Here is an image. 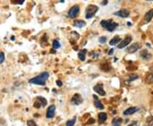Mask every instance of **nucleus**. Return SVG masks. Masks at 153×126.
I'll return each instance as SVG.
<instances>
[{"label": "nucleus", "mask_w": 153, "mask_h": 126, "mask_svg": "<svg viewBox=\"0 0 153 126\" xmlns=\"http://www.w3.org/2000/svg\"><path fill=\"white\" fill-rule=\"evenodd\" d=\"M113 51H114V50H113V49H110L109 52H108V54H109V55H112V54H113Z\"/></svg>", "instance_id": "nucleus-32"}, {"label": "nucleus", "mask_w": 153, "mask_h": 126, "mask_svg": "<svg viewBox=\"0 0 153 126\" xmlns=\"http://www.w3.org/2000/svg\"><path fill=\"white\" fill-rule=\"evenodd\" d=\"M49 72H42L41 74H39L38 76L31 79L29 80V83L33 84H38V85H44L45 82L49 79Z\"/></svg>", "instance_id": "nucleus-1"}, {"label": "nucleus", "mask_w": 153, "mask_h": 126, "mask_svg": "<svg viewBox=\"0 0 153 126\" xmlns=\"http://www.w3.org/2000/svg\"><path fill=\"white\" fill-rule=\"evenodd\" d=\"M15 3H19V4H22L24 3V1H18V2H14Z\"/></svg>", "instance_id": "nucleus-31"}, {"label": "nucleus", "mask_w": 153, "mask_h": 126, "mask_svg": "<svg viewBox=\"0 0 153 126\" xmlns=\"http://www.w3.org/2000/svg\"><path fill=\"white\" fill-rule=\"evenodd\" d=\"M99 8L96 5H94V4H91V5H88L85 10V17L87 19H90L92 17L95 16V13L98 11Z\"/></svg>", "instance_id": "nucleus-3"}, {"label": "nucleus", "mask_w": 153, "mask_h": 126, "mask_svg": "<svg viewBox=\"0 0 153 126\" xmlns=\"http://www.w3.org/2000/svg\"><path fill=\"white\" fill-rule=\"evenodd\" d=\"M94 90L96 92L98 95H101V96L106 95V91L104 90V85H103V84H101V83L97 84L96 85H95V87H94Z\"/></svg>", "instance_id": "nucleus-4"}, {"label": "nucleus", "mask_w": 153, "mask_h": 126, "mask_svg": "<svg viewBox=\"0 0 153 126\" xmlns=\"http://www.w3.org/2000/svg\"><path fill=\"white\" fill-rule=\"evenodd\" d=\"M152 17H153V9H152V10H150L149 11L145 13L144 19H145V21L146 22H151V20L152 19Z\"/></svg>", "instance_id": "nucleus-14"}, {"label": "nucleus", "mask_w": 153, "mask_h": 126, "mask_svg": "<svg viewBox=\"0 0 153 126\" xmlns=\"http://www.w3.org/2000/svg\"><path fill=\"white\" fill-rule=\"evenodd\" d=\"M140 56H141V57H142L143 59H145V60H149L150 58L152 57V55H151L146 49H145V50H142V51H141Z\"/></svg>", "instance_id": "nucleus-18"}, {"label": "nucleus", "mask_w": 153, "mask_h": 126, "mask_svg": "<svg viewBox=\"0 0 153 126\" xmlns=\"http://www.w3.org/2000/svg\"><path fill=\"white\" fill-rule=\"evenodd\" d=\"M78 13H79V6L74 5L73 7H72L70 9V10L68 12V15L70 18H75Z\"/></svg>", "instance_id": "nucleus-5"}, {"label": "nucleus", "mask_w": 153, "mask_h": 126, "mask_svg": "<svg viewBox=\"0 0 153 126\" xmlns=\"http://www.w3.org/2000/svg\"><path fill=\"white\" fill-rule=\"evenodd\" d=\"M107 3V1H106V2H102V4L104 5V4H106Z\"/></svg>", "instance_id": "nucleus-33"}, {"label": "nucleus", "mask_w": 153, "mask_h": 126, "mask_svg": "<svg viewBox=\"0 0 153 126\" xmlns=\"http://www.w3.org/2000/svg\"><path fill=\"white\" fill-rule=\"evenodd\" d=\"M95 106L97 108H99V109H103V108H104V105L101 103L99 100H95Z\"/></svg>", "instance_id": "nucleus-21"}, {"label": "nucleus", "mask_w": 153, "mask_h": 126, "mask_svg": "<svg viewBox=\"0 0 153 126\" xmlns=\"http://www.w3.org/2000/svg\"><path fill=\"white\" fill-rule=\"evenodd\" d=\"M138 111V107H129L127 110H125L123 112V114L124 115H131L134 114V113H136Z\"/></svg>", "instance_id": "nucleus-12"}, {"label": "nucleus", "mask_w": 153, "mask_h": 126, "mask_svg": "<svg viewBox=\"0 0 153 126\" xmlns=\"http://www.w3.org/2000/svg\"><path fill=\"white\" fill-rule=\"evenodd\" d=\"M107 119V114L106 113H99L98 114V120L99 124H103Z\"/></svg>", "instance_id": "nucleus-13"}, {"label": "nucleus", "mask_w": 153, "mask_h": 126, "mask_svg": "<svg viewBox=\"0 0 153 126\" xmlns=\"http://www.w3.org/2000/svg\"><path fill=\"white\" fill-rule=\"evenodd\" d=\"M146 122H147V124H148L149 125L153 126V117H149V118H147Z\"/></svg>", "instance_id": "nucleus-25"}, {"label": "nucleus", "mask_w": 153, "mask_h": 126, "mask_svg": "<svg viewBox=\"0 0 153 126\" xmlns=\"http://www.w3.org/2000/svg\"><path fill=\"white\" fill-rule=\"evenodd\" d=\"M122 118H113L112 120V125L113 126H121V124H122Z\"/></svg>", "instance_id": "nucleus-19"}, {"label": "nucleus", "mask_w": 153, "mask_h": 126, "mask_svg": "<svg viewBox=\"0 0 153 126\" xmlns=\"http://www.w3.org/2000/svg\"><path fill=\"white\" fill-rule=\"evenodd\" d=\"M73 25L75 26H76V27H78V28H81V27H83V26H86V22L82 21V20H76V21L74 22Z\"/></svg>", "instance_id": "nucleus-16"}, {"label": "nucleus", "mask_w": 153, "mask_h": 126, "mask_svg": "<svg viewBox=\"0 0 153 126\" xmlns=\"http://www.w3.org/2000/svg\"><path fill=\"white\" fill-rule=\"evenodd\" d=\"M114 15H117V16L122 17V18H126V17H128L129 15V10H127V9H122L120 10H118V11L115 12Z\"/></svg>", "instance_id": "nucleus-7"}, {"label": "nucleus", "mask_w": 153, "mask_h": 126, "mask_svg": "<svg viewBox=\"0 0 153 126\" xmlns=\"http://www.w3.org/2000/svg\"><path fill=\"white\" fill-rule=\"evenodd\" d=\"M76 117H74L72 119L68 120V121L66 122V126H73L74 125H75V123H76Z\"/></svg>", "instance_id": "nucleus-20"}, {"label": "nucleus", "mask_w": 153, "mask_h": 126, "mask_svg": "<svg viewBox=\"0 0 153 126\" xmlns=\"http://www.w3.org/2000/svg\"><path fill=\"white\" fill-rule=\"evenodd\" d=\"M131 41L132 37L131 36H129V35H128L122 42H120V44L118 45V49H123V48H125L128 45H129V43H130Z\"/></svg>", "instance_id": "nucleus-6"}, {"label": "nucleus", "mask_w": 153, "mask_h": 126, "mask_svg": "<svg viewBox=\"0 0 153 126\" xmlns=\"http://www.w3.org/2000/svg\"><path fill=\"white\" fill-rule=\"evenodd\" d=\"M128 126H140V123L138 121H133Z\"/></svg>", "instance_id": "nucleus-26"}, {"label": "nucleus", "mask_w": 153, "mask_h": 126, "mask_svg": "<svg viewBox=\"0 0 153 126\" xmlns=\"http://www.w3.org/2000/svg\"><path fill=\"white\" fill-rule=\"evenodd\" d=\"M100 25L103 28L109 32H113L118 26V23L113 22L112 20H103L100 22Z\"/></svg>", "instance_id": "nucleus-2"}, {"label": "nucleus", "mask_w": 153, "mask_h": 126, "mask_svg": "<svg viewBox=\"0 0 153 126\" xmlns=\"http://www.w3.org/2000/svg\"><path fill=\"white\" fill-rule=\"evenodd\" d=\"M121 42V38L119 36H115L111 41L109 42L110 45H116L118 43Z\"/></svg>", "instance_id": "nucleus-17"}, {"label": "nucleus", "mask_w": 153, "mask_h": 126, "mask_svg": "<svg viewBox=\"0 0 153 126\" xmlns=\"http://www.w3.org/2000/svg\"><path fill=\"white\" fill-rule=\"evenodd\" d=\"M55 110H56V107H55V105H51L49 107L48 110H47V113H46V117L48 118H52L55 113Z\"/></svg>", "instance_id": "nucleus-9"}, {"label": "nucleus", "mask_w": 153, "mask_h": 126, "mask_svg": "<svg viewBox=\"0 0 153 126\" xmlns=\"http://www.w3.org/2000/svg\"><path fill=\"white\" fill-rule=\"evenodd\" d=\"M27 125L28 126H38L33 120H28L27 121Z\"/></svg>", "instance_id": "nucleus-27"}, {"label": "nucleus", "mask_w": 153, "mask_h": 126, "mask_svg": "<svg viewBox=\"0 0 153 126\" xmlns=\"http://www.w3.org/2000/svg\"><path fill=\"white\" fill-rule=\"evenodd\" d=\"M86 53H87V50L86 49H82L78 52V58L80 59V61H84L85 59H86Z\"/></svg>", "instance_id": "nucleus-15"}, {"label": "nucleus", "mask_w": 153, "mask_h": 126, "mask_svg": "<svg viewBox=\"0 0 153 126\" xmlns=\"http://www.w3.org/2000/svg\"><path fill=\"white\" fill-rule=\"evenodd\" d=\"M139 79V76L137 75V74H132L130 75L129 77V79H128V81H134L135 80V79Z\"/></svg>", "instance_id": "nucleus-22"}, {"label": "nucleus", "mask_w": 153, "mask_h": 126, "mask_svg": "<svg viewBox=\"0 0 153 126\" xmlns=\"http://www.w3.org/2000/svg\"><path fill=\"white\" fill-rule=\"evenodd\" d=\"M53 48L55 49L61 48V44H60V42L58 40H54V42H53Z\"/></svg>", "instance_id": "nucleus-23"}, {"label": "nucleus", "mask_w": 153, "mask_h": 126, "mask_svg": "<svg viewBox=\"0 0 153 126\" xmlns=\"http://www.w3.org/2000/svg\"><path fill=\"white\" fill-rule=\"evenodd\" d=\"M147 82H148V83H150V84L153 83V73L152 74V75H150V76L147 78Z\"/></svg>", "instance_id": "nucleus-29"}, {"label": "nucleus", "mask_w": 153, "mask_h": 126, "mask_svg": "<svg viewBox=\"0 0 153 126\" xmlns=\"http://www.w3.org/2000/svg\"><path fill=\"white\" fill-rule=\"evenodd\" d=\"M4 54L3 53V52H0V64L1 63H3V61H4Z\"/></svg>", "instance_id": "nucleus-28"}, {"label": "nucleus", "mask_w": 153, "mask_h": 126, "mask_svg": "<svg viewBox=\"0 0 153 126\" xmlns=\"http://www.w3.org/2000/svg\"><path fill=\"white\" fill-rule=\"evenodd\" d=\"M37 100H38V101H40V102H38V101L37 102H35V104H34V107H37V108H39L40 107H45L46 105H47V100L44 98V97H42V96H38L37 97Z\"/></svg>", "instance_id": "nucleus-8"}, {"label": "nucleus", "mask_w": 153, "mask_h": 126, "mask_svg": "<svg viewBox=\"0 0 153 126\" xmlns=\"http://www.w3.org/2000/svg\"><path fill=\"white\" fill-rule=\"evenodd\" d=\"M106 40H107L106 37H99V42L100 44H105V43L106 42Z\"/></svg>", "instance_id": "nucleus-24"}, {"label": "nucleus", "mask_w": 153, "mask_h": 126, "mask_svg": "<svg viewBox=\"0 0 153 126\" xmlns=\"http://www.w3.org/2000/svg\"><path fill=\"white\" fill-rule=\"evenodd\" d=\"M140 45L139 44H137V43H134V44H133L129 46V47H128L127 49H126V51L128 52V53H130V54H133V53H134V52H136L139 49H140Z\"/></svg>", "instance_id": "nucleus-11"}, {"label": "nucleus", "mask_w": 153, "mask_h": 126, "mask_svg": "<svg viewBox=\"0 0 153 126\" xmlns=\"http://www.w3.org/2000/svg\"><path fill=\"white\" fill-rule=\"evenodd\" d=\"M56 84H57V85H58L59 87H61V86H62V83H61V80L56 81Z\"/></svg>", "instance_id": "nucleus-30"}, {"label": "nucleus", "mask_w": 153, "mask_h": 126, "mask_svg": "<svg viewBox=\"0 0 153 126\" xmlns=\"http://www.w3.org/2000/svg\"><path fill=\"white\" fill-rule=\"evenodd\" d=\"M71 102L73 105H80L83 102V98H82V96L79 94H75L73 95V97L72 98Z\"/></svg>", "instance_id": "nucleus-10"}]
</instances>
